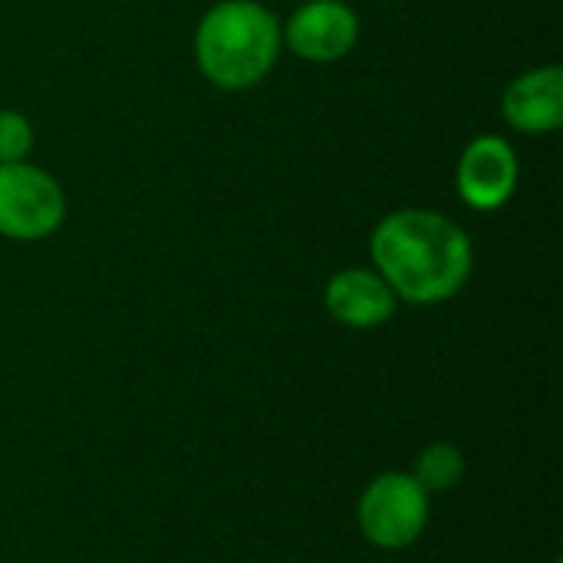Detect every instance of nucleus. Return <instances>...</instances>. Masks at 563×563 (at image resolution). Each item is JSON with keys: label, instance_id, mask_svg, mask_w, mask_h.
Returning a JSON list of instances; mask_svg holds the SVG:
<instances>
[{"label": "nucleus", "instance_id": "6e6552de", "mask_svg": "<svg viewBox=\"0 0 563 563\" xmlns=\"http://www.w3.org/2000/svg\"><path fill=\"white\" fill-rule=\"evenodd\" d=\"M501 119L521 135H551L563 125V66L548 63L515 76L501 96Z\"/></svg>", "mask_w": 563, "mask_h": 563}, {"label": "nucleus", "instance_id": "7ed1b4c3", "mask_svg": "<svg viewBox=\"0 0 563 563\" xmlns=\"http://www.w3.org/2000/svg\"><path fill=\"white\" fill-rule=\"evenodd\" d=\"M429 492L412 478V472L376 475L356 505V521L363 538L379 551H406L429 528Z\"/></svg>", "mask_w": 563, "mask_h": 563}, {"label": "nucleus", "instance_id": "39448f33", "mask_svg": "<svg viewBox=\"0 0 563 563\" xmlns=\"http://www.w3.org/2000/svg\"><path fill=\"white\" fill-rule=\"evenodd\" d=\"M521 181V162L515 145L505 135L485 132L475 135L455 165V191L472 211L505 208Z\"/></svg>", "mask_w": 563, "mask_h": 563}, {"label": "nucleus", "instance_id": "0eeeda50", "mask_svg": "<svg viewBox=\"0 0 563 563\" xmlns=\"http://www.w3.org/2000/svg\"><path fill=\"white\" fill-rule=\"evenodd\" d=\"M327 313L350 330H376L399 310V297L373 267H343L323 287Z\"/></svg>", "mask_w": 563, "mask_h": 563}, {"label": "nucleus", "instance_id": "f03ea898", "mask_svg": "<svg viewBox=\"0 0 563 563\" xmlns=\"http://www.w3.org/2000/svg\"><path fill=\"white\" fill-rule=\"evenodd\" d=\"M280 49V16L261 0H218L195 26V63L211 86L228 92L264 82Z\"/></svg>", "mask_w": 563, "mask_h": 563}, {"label": "nucleus", "instance_id": "20e7f679", "mask_svg": "<svg viewBox=\"0 0 563 563\" xmlns=\"http://www.w3.org/2000/svg\"><path fill=\"white\" fill-rule=\"evenodd\" d=\"M66 221L63 185L33 162L0 165V238L43 241Z\"/></svg>", "mask_w": 563, "mask_h": 563}, {"label": "nucleus", "instance_id": "423d86ee", "mask_svg": "<svg viewBox=\"0 0 563 563\" xmlns=\"http://www.w3.org/2000/svg\"><path fill=\"white\" fill-rule=\"evenodd\" d=\"M284 30V46L307 63H336L360 43V13L346 0H307Z\"/></svg>", "mask_w": 563, "mask_h": 563}, {"label": "nucleus", "instance_id": "9d476101", "mask_svg": "<svg viewBox=\"0 0 563 563\" xmlns=\"http://www.w3.org/2000/svg\"><path fill=\"white\" fill-rule=\"evenodd\" d=\"M36 145L33 122L16 109H0V165L26 162Z\"/></svg>", "mask_w": 563, "mask_h": 563}, {"label": "nucleus", "instance_id": "f257e3e1", "mask_svg": "<svg viewBox=\"0 0 563 563\" xmlns=\"http://www.w3.org/2000/svg\"><path fill=\"white\" fill-rule=\"evenodd\" d=\"M373 271L412 307H435L462 294L475 267L468 231L432 208L389 211L369 234Z\"/></svg>", "mask_w": 563, "mask_h": 563}, {"label": "nucleus", "instance_id": "1a4fd4ad", "mask_svg": "<svg viewBox=\"0 0 563 563\" xmlns=\"http://www.w3.org/2000/svg\"><path fill=\"white\" fill-rule=\"evenodd\" d=\"M412 478L429 492V495H442L452 492L462 478H465V452L452 442H432L419 452L416 459V472Z\"/></svg>", "mask_w": 563, "mask_h": 563}]
</instances>
